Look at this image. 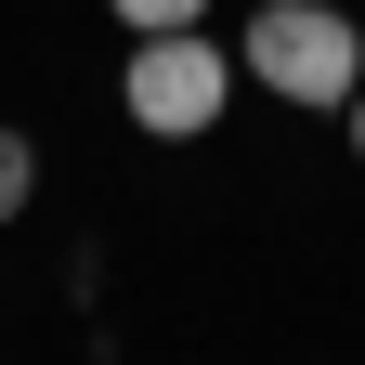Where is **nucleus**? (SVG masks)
I'll use <instances>...</instances> for the list:
<instances>
[{"instance_id": "7ed1b4c3", "label": "nucleus", "mask_w": 365, "mask_h": 365, "mask_svg": "<svg viewBox=\"0 0 365 365\" xmlns=\"http://www.w3.org/2000/svg\"><path fill=\"white\" fill-rule=\"evenodd\" d=\"M26 196H39V144L0 118V222H26Z\"/></svg>"}, {"instance_id": "f257e3e1", "label": "nucleus", "mask_w": 365, "mask_h": 365, "mask_svg": "<svg viewBox=\"0 0 365 365\" xmlns=\"http://www.w3.org/2000/svg\"><path fill=\"white\" fill-rule=\"evenodd\" d=\"M235 78H261L274 105H352L365 91V26L339 14V0H261L248 39H235Z\"/></svg>"}, {"instance_id": "39448f33", "label": "nucleus", "mask_w": 365, "mask_h": 365, "mask_svg": "<svg viewBox=\"0 0 365 365\" xmlns=\"http://www.w3.org/2000/svg\"><path fill=\"white\" fill-rule=\"evenodd\" d=\"M339 130H352V157H365V91H352V105H339Z\"/></svg>"}, {"instance_id": "20e7f679", "label": "nucleus", "mask_w": 365, "mask_h": 365, "mask_svg": "<svg viewBox=\"0 0 365 365\" xmlns=\"http://www.w3.org/2000/svg\"><path fill=\"white\" fill-rule=\"evenodd\" d=\"M105 14H118L130 39H157V26H209V0H105Z\"/></svg>"}, {"instance_id": "f03ea898", "label": "nucleus", "mask_w": 365, "mask_h": 365, "mask_svg": "<svg viewBox=\"0 0 365 365\" xmlns=\"http://www.w3.org/2000/svg\"><path fill=\"white\" fill-rule=\"evenodd\" d=\"M118 105H130V130H144V144H209L222 105H235V39H209V26H157V39H130Z\"/></svg>"}]
</instances>
